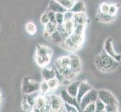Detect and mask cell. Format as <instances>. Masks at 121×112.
Listing matches in <instances>:
<instances>
[{"instance_id": "obj_36", "label": "cell", "mask_w": 121, "mask_h": 112, "mask_svg": "<svg viewBox=\"0 0 121 112\" xmlns=\"http://www.w3.org/2000/svg\"><path fill=\"white\" fill-rule=\"evenodd\" d=\"M40 22L43 26H45V25H47L50 22V19H49L47 12H45V13H44L42 15H41V18H40Z\"/></svg>"}, {"instance_id": "obj_4", "label": "cell", "mask_w": 121, "mask_h": 112, "mask_svg": "<svg viewBox=\"0 0 121 112\" xmlns=\"http://www.w3.org/2000/svg\"><path fill=\"white\" fill-rule=\"evenodd\" d=\"M97 99H98V90L92 88L82 97L81 101L79 102V106H80L81 111H83L86 105H88L90 103L95 102Z\"/></svg>"}, {"instance_id": "obj_2", "label": "cell", "mask_w": 121, "mask_h": 112, "mask_svg": "<svg viewBox=\"0 0 121 112\" xmlns=\"http://www.w3.org/2000/svg\"><path fill=\"white\" fill-rule=\"evenodd\" d=\"M95 64L99 70L108 73L115 70L120 66V63L103 50L95 57Z\"/></svg>"}, {"instance_id": "obj_14", "label": "cell", "mask_w": 121, "mask_h": 112, "mask_svg": "<svg viewBox=\"0 0 121 112\" xmlns=\"http://www.w3.org/2000/svg\"><path fill=\"white\" fill-rule=\"evenodd\" d=\"M56 69L58 70L63 77L65 78V79H66L67 81H69V82L72 81L74 78H75L77 74L74 73L72 70L70 69V67H65V68H56Z\"/></svg>"}, {"instance_id": "obj_23", "label": "cell", "mask_w": 121, "mask_h": 112, "mask_svg": "<svg viewBox=\"0 0 121 112\" xmlns=\"http://www.w3.org/2000/svg\"><path fill=\"white\" fill-rule=\"evenodd\" d=\"M40 92L39 91H35V92H33L31 93H27V94H23V99H26L27 102L30 104L32 107L34 106L35 105V102L36 100V98L38 97L40 95Z\"/></svg>"}, {"instance_id": "obj_27", "label": "cell", "mask_w": 121, "mask_h": 112, "mask_svg": "<svg viewBox=\"0 0 121 112\" xmlns=\"http://www.w3.org/2000/svg\"><path fill=\"white\" fill-rule=\"evenodd\" d=\"M55 1L59 2L62 6H63L67 10H69L73 6L75 0H55Z\"/></svg>"}, {"instance_id": "obj_18", "label": "cell", "mask_w": 121, "mask_h": 112, "mask_svg": "<svg viewBox=\"0 0 121 112\" xmlns=\"http://www.w3.org/2000/svg\"><path fill=\"white\" fill-rule=\"evenodd\" d=\"M72 13H81V12H83L86 13V5L84 2L81 0L79 1H75L74 3L73 6L71 8V9H69Z\"/></svg>"}, {"instance_id": "obj_12", "label": "cell", "mask_w": 121, "mask_h": 112, "mask_svg": "<svg viewBox=\"0 0 121 112\" xmlns=\"http://www.w3.org/2000/svg\"><path fill=\"white\" fill-rule=\"evenodd\" d=\"M48 11H53L54 13H65L67 11L66 8L63 6H62L59 2H57L55 0H51L49 2Z\"/></svg>"}, {"instance_id": "obj_8", "label": "cell", "mask_w": 121, "mask_h": 112, "mask_svg": "<svg viewBox=\"0 0 121 112\" xmlns=\"http://www.w3.org/2000/svg\"><path fill=\"white\" fill-rule=\"evenodd\" d=\"M69 58H70L69 67L74 73H76L78 75L82 70L81 60L78 55H74V54H72V55H70Z\"/></svg>"}, {"instance_id": "obj_26", "label": "cell", "mask_w": 121, "mask_h": 112, "mask_svg": "<svg viewBox=\"0 0 121 112\" xmlns=\"http://www.w3.org/2000/svg\"><path fill=\"white\" fill-rule=\"evenodd\" d=\"M62 26H63L64 28L65 29V31H67L69 34L70 35L72 33L74 28V23L73 21V19L72 20H69V21H65L63 23H62Z\"/></svg>"}, {"instance_id": "obj_20", "label": "cell", "mask_w": 121, "mask_h": 112, "mask_svg": "<svg viewBox=\"0 0 121 112\" xmlns=\"http://www.w3.org/2000/svg\"><path fill=\"white\" fill-rule=\"evenodd\" d=\"M47 40L51 41L52 43H53L56 45H60L65 40V39L62 37V36L60 35V33L57 30H56L52 35H50Z\"/></svg>"}, {"instance_id": "obj_40", "label": "cell", "mask_w": 121, "mask_h": 112, "mask_svg": "<svg viewBox=\"0 0 121 112\" xmlns=\"http://www.w3.org/2000/svg\"><path fill=\"white\" fill-rule=\"evenodd\" d=\"M2 98H3V97H2V93L0 92V104L2 103Z\"/></svg>"}, {"instance_id": "obj_32", "label": "cell", "mask_w": 121, "mask_h": 112, "mask_svg": "<svg viewBox=\"0 0 121 112\" xmlns=\"http://www.w3.org/2000/svg\"><path fill=\"white\" fill-rule=\"evenodd\" d=\"M63 106H64V111H67V112H78L79 111V110L75 106L68 104V103L63 102Z\"/></svg>"}, {"instance_id": "obj_11", "label": "cell", "mask_w": 121, "mask_h": 112, "mask_svg": "<svg viewBox=\"0 0 121 112\" xmlns=\"http://www.w3.org/2000/svg\"><path fill=\"white\" fill-rule=\"evenodd\" d=\"M73 21L75 26H86L88 22V18L85 13L81 12V13H74L73 14Z\"/></svg>"}, {"instance_id": "obj_6", "label": "cell", "mask_w": 121, "mask_h": 112, "mask_svg": "<svg viewBox=\"0 0 121 112\" xmlns=\"http://www.w3.org/2000/svg\"><path fill=\"white\" fill-rule=\"evenodd\" d=\"M104 51H105L108 55L111 56L114 59H115L117 62H120L121 59V54L117 53L114 50V45H113V40L111 37H108L105 40L104 43Z\"/></svg>"}, {"instance_id": "obj_42", "label": "cell", "mask_w": 121, "mask_h": 112, "mask_svg": "<svg viewBox=\"0 0 121 112\" xmlns=\"http://www.w3.org/2000/svg\"><path fill=\"white\" fill-rule=\"evenodd\" d=\"M0 29H1V26H0Z\"/></svg>"}, {"instance_id": "obj_29", "label": "cell", "mask_w": 121, "mask_h": 112, "mask_svg": "<svg viewBox=\"0 0 121 112\" xmlns=\"http://www.w3.org/2000/svg\"><path fill=\"white\" fill-rule=\"evenodd\" d=\"M95 112H103V111H105V104L102 101L100 100L99 98L96 99V101L95 102Z\"/></svg>"}, {"instance_id": "obj_21", "label": "cell", "mask_w": 121, "mask_h": 112, "mask_svg": "<svg viewBox=\"0 0 121 112\" xmlns=\"http://www.w3.org/2000/svg\"><path fill=\"white\" fill-rule=\"evenodd\" d=\"M57 25L56 23H53L49 22L47 25L44 26V37L47 40L49 36L52 35L53 33L56 30Z\"/></svg>"}, {"instance_id": "obj_5", "label": "cell", "mask_w": 121, "mask_h": 112, "mask_svg": "<svg viewBox=\"0 0 121 112\" xmlns=\"http://www.w3.org/2000/svg\"><path fill=\"white\" fill-rule=\"evenodd\" d=\"M98 98L102 101L105 105H118L119 103L117 98L112 94L110 91L107 90H98Z\"/></svg>"}, {"instance_id": "obj_35", "label": "cell", "mask_w": 121, "mask_h": 112, "mask_svg": "<svg viewBox=\"0 0 121 112\" xmlns=\"http://www.w3.org/2000/svg\"><path fill=\"white\" fill-rule=\"evenodd\" d=\"M21 107H22V109L25 111H32V107L29 104L27 101L24 99L21 102Z\"/></svg>"}, {"instance_id": "obj_33", "label": "cell", "mask_w": 121, "mask_h": 112, "mask_svg": "<svg viewBox=\"0 0 121 112\" xmlns=\"http://www.w3.org/2000/svg\"><path fill=\"white\" fill-rule=\"evenodd\" d=\"M55 20L56 25H62L64 23V14L63 13H56Z\"/></svg>"}, {"instance_id": "obj_24", "label": "cell", "mask_w": 121, "mask_h": 112, "mask_svg": "<svg viewBox=\"0 0 121 112\" xmlns=\"http://www.w3.org/2000/svg\"><path fill=\"white\" fill-rule=\"evenodd\" d=\"M25 29H26V32L28 33L29 35L33 36L35 35L36 33H37V26H35V24L32 22H28L26 24V26H25Z\"/></svg>"}, {"instance_id": "obj_30", "label": "cell", "mask_w": 121, "mask_h": 112, "mask_svg": "<svg viewBox=\"0 0 121 112\" xmlns=\"http://www.w3.org/2000/svg\"><path fill=\"white\" fill-rule=\"evenodd\" d=\"M119 111V105H105V112H117Z\"/></svg>"}, {"instance_id": "obj_31", "label": "cell", "mask_w": 121, "mask_h": 112, "mask_svg": "<svg viewBox=\"0 0 121 112\" xmlns=\"http://www.w3.org/2000/svg\"><path fill=\"white\" fill-rule=\"evenodd\" d=\"M109 7L110 5L106 2H104L101 4L99 8V11L102 14H108L109 13Z\"/></svg>"}, {"instance_id": "obj_1", "label": "cell", "mask_w": 121, "mask_h": 112, "mask_svg": "<svg viewBox=\"0 0 121 112\" xmlns=\"http://www.w3.org/2000/svg\"><path fill=\"white\" fill-rule=\"evenodd\" d=\"M86 26H75L73 31L60 46L65 50L75 52L79 50L84 41V29Z\"/></svg>"}, {"instance_id": "obj_41", "label": "cell", "mask_w": 121, "mask_h": 112, "mask_svg": "<svg viewBox=\"0 0 121 112\" xmlns=\"http://www.w3.org/2000/svg\"><path fill=\"white\" fill-rule=\"evenodd\" d=\"M119 63H120V64L121 65V59H120V62H119Z\"/></svg>"}, {"instance_id": "obj_37", "label": "cell", "mask_w": 121, "mask_h": 112, "mask_svg": "<svg viewBox=\"0 0 121 112\" xmlns=\"http://www.w3.org/2000/svg\"><path fill=\"white\" fill-rule=\"evenodd\" d=\"M63 14H64V22L69 21V20H72L73 19L74 13H72L70 10H67Z\"/></svg>"}, {"instance_id": "obj_38", "label": "cell", "mask_w": 121, "mask_h": 112, "mask_svg": "<svg viewBox=\"0 0 121 112\" xmlns=\"http://www.w3.org/2000/svg\"><path fill=\"white\" fill-rule=\"evenodd\" d=\"M83 111H86V112H95V102L90 103L88 105H86L85 107V108L83 109Z\"/></svg>"}, {"instance_id": "obj_17", "label": "cell", "mask_w": 121, "mask_h": 112, "mask_svg": "<svg viewBox=\"0 0 121 112\" xmlns=\"http://www.w3.org/2000/svg\"><path fill=\"white\" fill-rule=\"evenodd\" d=\"M69 65H70L69 55L62 56L56 61L54 67L56 68H65V67H69Z\"/></svg>"}, {"instance_id": "obj_13", "label": "cell", "mask_w": 121, "mask_h": 112, "mask_svg": "<svg viewBox=\"0 0 121 112\" xmlns=\"http://www.w3.org/2000/svg\"><path fill=\"white\" fill-rule=\"evenodd\" d=\"M41 76H42L43 80L47 81L53 78H55V70H54V67H49L48 66L42 67Z\"/></svg>"}, {"instance_id": "obj_7", "label": "cell", "mask_w": 121, "mask_h": 112, "mask_svg": "<svg viewBox=\"0 0 121 112\" xmlns=\"http://www.w3.org/2000/svg\"><path fill=\"white\" fill-rule=\"evenodd\" d=\"M50 105L51 111H61L64 109L63 102L56 95H50Z\"/></svg>"}, {"instance_id": "obj_10", "label": "cell", "mask_w": 121, "mask_h": 112, "mask_svg": "<svg viewBox=\"0 0 121 112\" xmlns=\"http://www.w3.org/2000/svg\"><path fill=\"white\" fill-rule=\"evenodd\" d=\"M92 88H92V86L86 81H80V85H79L78 93H77V96H76V99H77L78 103L81 101L82 97L84 96V95L88 92L89 90H90Z\"/></svg>"}, {"instance_id": "obj_28", "label": "cell", "mask_w": 121, "mask_h": 112, "mask_svg": "<svg viewBox=\"0 0 121 112\" xmlns=\"http://www.w3.org/2000/svg\"><path fill=\"white\" fill-rule=\"evenodd\" d=\"M50 91L47 81L42 80L39 85V92L41 94H47Z\"/></svg>"}, {"instance_id": "obj_34", "label": "cell", "mask_w": 121, "mask_h": 112, "mask_svg": "<svg viewBox=\"0 0 121 112\" xmlns=\"http://www.w3.org/2000/svg\"><path fill=\"white\" fill-rule=\"evenodd\" d=\"M117 13H118V6L117 5H114V4H111V5H110L109 13H108V14L116 16Z\"/></svg>"}, {"instance_id": "obj_19", "label": "cell", "mask_w": 121, "mask_h": 112, "mask_svg": "<svg viewBox=\"0 0 121 112\" xmlns=\"http://www.w3.org/2000/svg\"><path fill=\"white\" fill-rule=\"evenodd\" d=\"M80 85V81H72L68 85L67 88H66V91L72 97H76L78 90V87Z\"/></svg>"}, {"instance_id": "obj_25", "label": "cell", "mask_w": 121, "mask_h": 112, "mask_svg": "<svg viewBox=\"0 0 121 112\" xmlns=\"http://www.w3.org/2000/svg\"><path fill=\"white\" fill-rule=\"evenodd\" d=\"M48 87H49V89L50 91H52V90H55L60 85V81H58L57 78H53L51 79H50L48 81Z\"/></svg>"}, {"instance_id": "obj_3", "label": "cell", "mask_w": 121, "mask_h": 112, "mask_svg": "<svg viewBox=\"0 0 121 112\" xmlns=\"http://www.w3.org/2000/svg\"><path fill=\"white\" fill-rule=\"evenodd\" d=\"M40 83L36 81L33 78L26 76L23 78L22 84V92L23 94L31 93L39 90Z\"/></svg>"}, {"instance_id": "obj_22", "label": "cell", "mask_w": 121, "mask_h": 112, "mask_svg": "<svg viewBox=\"0 0 121 112\" xmlns=\"http://www.w3.org/2000/svg\"><path fill=\"white\" fill-rule=\"evenodd\" d=\"M115 17L116 16H111L108 14H102L99 11H98V14L96 16L98 21L102 22V23H109L113 22L115 19Z\"/></svg>"}, {"instance_id": "obj_9", "label": "cell", "mask_w": 121, "mask_h": 112, "mask_svg": "<svg viewBox=\"0 0 121 112\" xmlns=\"http://www.w3.org/2000/svg\"><path fill=\"white\" fill-rule=\"evenodd\" d=\"M60 97L62 99V100L63 102L68 103V104L72 105L74 106H75L79 110V111H81L80 110V106H79V103L77 100L76 97H72V95H70L66 90H62L60 93Z\"/></svg>"}, {"instance_id": "obj_39", "label": "cell", "mask_w": 121, "mask_h": 112, "mask_svg": "<svg viewBox=\"0 0 121 112\" xmlns=\"http://www.w3.org/2000/svg\"><path fill=\"white\" fill-rule=\"evenodd\" d=\"M47 14L48 15L50 22L53 23H56V20H55V14L56 13H54L53 11H47Z\"/></svg>"}, {"instance_id": "obj_15", "label": "cell", "mask_w": 121, "mask_h": 112, "mask_svg": "<svg viewBox=\"0 0 121 112\" xmlns=\"http://www.w3.org/2000/svg\"><path fill=\"white\" fill-rule=\"evenodd\" d=\"M36 55H39V56H45V55H48V56H51L53 55V51L52 49L47 46L44 45H38L36 48V52H35Z\"/></svg>"}, {"instance_id": "obj_16", "label": "cell", "mask_w": 121, "mask_h": 112, "mask_svg": "<svg viewBox=\"0 0 121 112\" xmlns=\"http://www.w3.org/2000/svg\"><path fill=\"white\" fill-rule=\"evenodd\" d=\"M51 56H48V55H45V56H39V55H36L35 57V63L36 64L40 67H44L46 66H48L51 60Z\"/></svg>"}]
</instances>
